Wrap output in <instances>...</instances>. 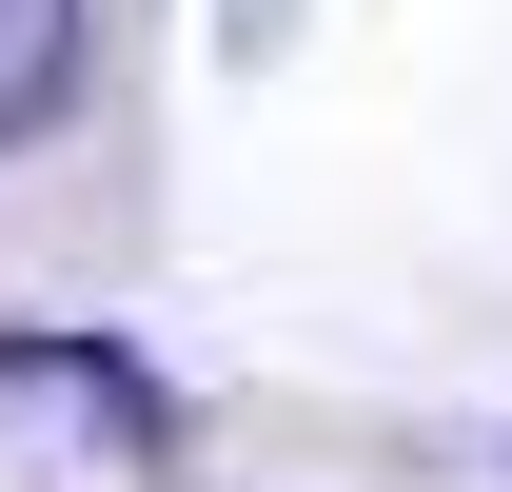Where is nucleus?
<instances>
[{"label":"nucleus","mask_w":512,"mask_h":492,"mask_svg":"<svg viewBox=\"0 0 512 492\" xmlns=\"http://www.w3.org/2000/svg\"><path fill=\"white\" fill-rule=\"evenodd\" d=\"M79 60H99V0H0V158L79 119Z\"/></svg>","instance_id":"1"}]
</instances>
